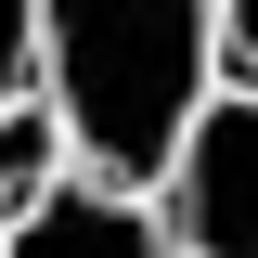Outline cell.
<instances>
[{
    "instance_id": "6da1fadb",
    "label": "cell",
    "mask_w": 258,
    "mask_h": 258,
    "mask_svg": "<svg viewBox=\"0 0 258 258\" xmlns=\"http://www.w3.org/2000/svg\"><path fill=\"white\" fill-rule=\"evenodd\" d=\"M39 91L91 181L155 194L220 91V0H39Z\"/></svg>"
},
{
    "instance_id": "7a4b0ae2",
    "label": "cell",
    "mask_w": 258,
    "mask_h": 258,
    "mask_svg": "<svg viewBox=\"0 0 258 258\" xmlns=\"http://www.w3.org/2000/svg\"><path fill=\"white\" fill-rule=\"evenodd\" d=\"M155 220H168V258H258V91L245 78H220L207 116L181 129Z\"/></svg>"
},
{
    "instance_id": "3957f363",
    "label": "cell",
    "mask_w": 258,
    "mask_h": 258,
    "mask_svg": "<svg viewBox=\"0 0 258 258\" xmlns=\"http://www.w3.org/2000/svg\"><path fill=\"white\" fill-rule=\"evenodd\" d=\"M0 258H168V220H155V194H116L91 168H64L26 220L0 232Z\"/></svg>"
},
{
    "instance_id": "277c9868",
    "label": "cell",
    "mask_w": 258,
    "mask_h": 258,
    "mask_svg": "<svg viewBox=\"0 0 258 258\" xmlns=\"http://www.w3.org/2000/svg\"><path fill=\"white\" fill-rule=\"evenodd\" d=\"M64 168H78V142H64V116H52V91H13V103H0V232L26 220L39 194L64 181Z\"/></svg>"
},
{
    "instance_id": "5b68a950",
    "label": "cell",
    "mask_w": 258,
    "mask_h": 258,
    "mask_svg": "<svg viewBox=\"0 0 258 258\" xmlns=\"http://www.w3.org/2000/svg\"><path fill=\"white\" fill-rule=\"evenodd\" d=\"M39 91V0H0V103Z\"/></svg>"
},
{
    "instance_id": "8992f818",
    "label": "cell",
    "mask_w": 258,
    "mask_h": 258,
    "mask_svg": "<svg viewBox=\"0 0 258 258\" xmlns=\"http://www.w3.org/2000/svg\"><path fill=\"white\" fill-rule=\"evenodd\" d=\"M220 78L258 91V0H220Z\"/></svg>"
}]
</instances>
